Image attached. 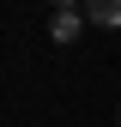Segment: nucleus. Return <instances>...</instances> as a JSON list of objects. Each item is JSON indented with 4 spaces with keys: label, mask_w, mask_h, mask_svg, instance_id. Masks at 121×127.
<instances>
[{
    "label": "nucleus",
    "mask_w": 121,
    "mask_h": 127,
    "mask_svg": "<svg viewBox=\"0 0 121 127\" xmlns=\"http://www.w3.org/2000/svg\"><path fill=\"white\" fill-rule=\"evenodd\" d=\"M85 24H97V30H121V0H85Z\"/></svg>",
    "instance_id": "obj_1"
},
{
    "label": "nucleus",
    "mask_w": 121,
    "mask_h": 127,
    "mask_svg": "<svg viewBox=\"0 0 121 127\" xmlns=\"http://www.w3.org/2000/svg\"><path fill=\"white\" fill-rule=\"evenodd\" d=\"M79 30H85V12H55V18H49V36L55 42H73Z\"/></svg>",
    "instance_id": "obj_2"
},
{
    "label": "nucleus",
    "mask_w": 121,
    "mask_h": 127,
    "mask_svg": "<svg viewBox=\"0 0 121 127\" xmlns=\"http://www.w3.org/2000/svg\"><path fill=\"white\" fill-rule=\"evenodd\" d=\"M115 121H121V115H115Z\"/></svg>",
    "instance_id": "obj_4"
},
{
    "label": "nucleus",
    "mask_w": 121,
    "mask_h": 127,
    "mask_svg": "<svg viewBox=\"0 0 121 127\" xmlns=\"http://www.w3.org/2000/svg\"><path fill=\"white\" fill-rule=\"evenodd\" d=\"M49 6H55V12H79L85 0H49Z\"/></svg>",
    "instance_id": "obj_3"
}]
</instances>
